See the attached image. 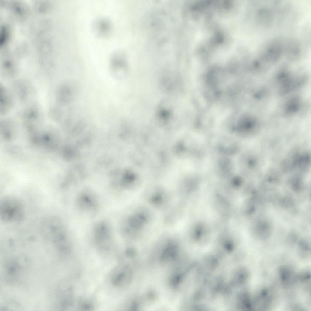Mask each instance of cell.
Segmentation results:
<instances>
[{
    "label": "cell",
    "mask_w": 311,
    "mask_h": 311,
    "mask_svg": "<svg viewBox=\"0 0 311 311\" xmlns=\"http://www.w3.org/2000/svg\"><path fill=\"white\" fill-rule=\"evenodd\" d=\"M16 100L27 105L34 101L36 91L32 84L29 81L23 79L16 80L12 84L11 89Z\"/></svg>",
    "instance_id": "cell-3"
},
{
    "label": "cell",
    "mask_w": 311,
    "mask_h": 311,
    "mask_svg": "<svg viewBox=\"0 0 311 311\" xmlns=\"http://www.w3.org/2000/svg\"><path fill=\"white\" fill-rule=\"evenodd\" d=\"M75 203L79 210L89 214H93L96 213L99 206V201L97 195L89 190L82 191L77 194Z\"/></svg>",
    "instance_id": "cell-5"
},
{
    "label": "cell",
    "mask_w": 311,
    "mask_h": 311,
    "mask_svg": "<svg viewBox=\"0 0 311 311\" xmlns=\"http://www.w3.org/2000/svg\"><path fill=\"white\" fill-rule=\"evenodd\" d=\"M269 291L267 289H263L258 293L253 302V306H259V308H265L270 302L271 298Z\"/></svg>",
    "instance_id": "cell-9"
},
{
    "label": "cell",
    "mask_w": 311,
    "mask_h": 311,
    "mask_svg": "<svg viewBox=\"0 0 311 311\" xmlns=\"http://www.w3.org/2000/svg\"><path fill=\"white\" fill-rule=\"evenodd\" d=\"M41 228L44 235L57 248L62 251L70 249V235L64 222L60 217L50 216L44 218L42 222Z\"/></svg>",
    "instance_id": "cell-1"
},
{
    "label": "cell",
    "mask_w": 311,
    "mask_h": 311,
    "mask_svg": "<svg viewBox=\"0 0 311 311\" xmlns=\"http://www.w3.org/2000/svg\"><path fill=\"white\" fill-rule=\"evenodd\" d=\"M272 17L271 12L266 9H261L257 13V19L263 24L269 23L272 20Z\"/></svg>",
    "instance_id": "cell-12"
},
{
    "label": "cell",
    "mask_w": 311,
    "mask_h": 311,
    "mask_svg": "<svg viewBox=\"0 0 311 311\" xmlns=\"http://www.w3.org/2000/svg\"><path fill=\"white\" fill-rule=\"evenodd\" d=\"M287 56L290 58H296L298 57L300 53V48L299 43L294 41L289 43L286 47Z\"/></svg>",
    "instance_id": "cell-11"
},
{
    "label": "cell",
    "mask_w": 311,
    "mask_h": 311,
    "mask_svg": "<svg viewBox=\"0 0 311 311\" xmlns=\"http://www.w3.org/2000/svg\"><path fill=\"white\" fill-rule=\"evenodd\" d=\"M15 100L11 90L0 83V114L1 116H5L12 111Z\"/></svg>",
    "instance_id": "cell-7"
},
{
    "label": "cell",
    "mask_w": 311,
    "mask_h": 311,
    "mask_svg": "<svg viewBox=\"0 0 311 311\" xmlns=\"http://www.w3.org/2000/svg\"><path fill=\"white\" fill-rule=\"evenodd\" d=\"M20 115L24 124L29 126L40 123L44 117L41 106L36 101L27 105L22 111Z\"/></svg>",
    "instance_id": "cell-6"
},
{
    "label": "cell",
    "mask_w": 311,
    "mask_h": 311,
    "mask_svg": "<svg viewBox=\"0 0 311 311\" xmlns=\"http://www.w3.org/2000/svg\"><path fill=\"white\" fill-rule=\"evenodd\" d=\"M92 236L95 243L101 247L110 246L113 239L112 227L110 222L102 220L97 222L94 226Z\"/></svg>",
    "instance_id": "cell-4"
},
{
    "label": "cell",
    "mask_w": 311,
    "mask_h": 311,
    "mask_svg": "<svg viewBox=\"0 0 311 311\" xmlns=\"http://www.w3.org/2000/svg\"><path fill=\"white\" fill-rule=\"evenodd\" d=\"M298 277L299 279L302 282H307L310 278V274L308 271H304L301 272Z\"/></svg>",
    "instance_id": "cell-13"
},
{
    "label": "cell",
    "mask_w": 311,
    "mask_h": 311,
    "mask_svg": "<svg viewBox=\"0 0 311 311\" xmlns=\"http://www.w3.org/2000/svg\"><path fill=\"white\" fill-rule=\"evenodd\" d=\"M73 97L72 90L68 84H62L57 87L55 93L57 105L60 107L67 106L71 103Z\"/></svg>",
    "instance_id": "cell-8"
},
{
    "label": "cell",
    "mask_w": 311,
    "mask_h": 311,
    "mask_svg": "<svg viewBox=\"0 0 311 311\" xmlns=\"http://www.w3.org/2000/svg\"><path fill=\"white\" fill-rule=\"evenodd\" d=\"M279 278L282 283L285 285L291 284L294 282L295 277L291 269L286 266H282L279 269Z\"/></svg>",
    "instance_id": "cell-10"
},
{
    "label": "cell",
    "mask_w": 311,
    "mask_h": 311,
    "mask_svg": "<svg viewBox=\"0 0 311 311\" xmlns=\"http://www.w3.org/2000/svg\"><path fill=\"white\" fill-rule=\"evenodd\" d=\"M24 208L21 200L13 195L3 197L0 202V218L6 223L21 221L24 216Z\"/></svg>",
    "instance_id": "cell-2"
}]
</instances>
